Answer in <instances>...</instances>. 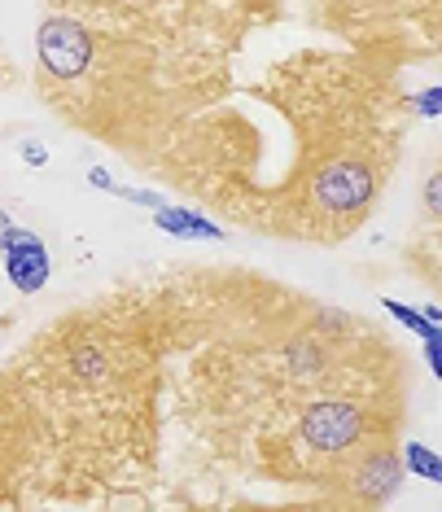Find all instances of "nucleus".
<instances>
[{
    "instance_id": "1",
    "label": "nucleus",
    "mask_w": 442,
    "mask_h": 512,
    "mask_svg": "<svg viewBox=\"0 0 442 512\" xmlns=\"http://www.w3.org/2000/svg\"><path fill=\"white\" fill-rule=\"evenodd\" d=\"M36 53L53 79H79L92 66V36L79 18L49 14L36 31Z\"/></svg>"
},
{
    "instance_id": "2",
    "label": "nucleus",
    "mask_w": 442,
    "mask_h": 512,
    "mask_svg": "<svg viewBox=\"0 0 442 512\" xmlns=\"http://www.w3.org/2000/svg\"><path fill=\"white\" fill-rule=\"evenodd\" d=\"M311 197L333 215H355L377 197V176L368 171V162H333L316 176V189Z\"/></svg>"
},
{
    "instance_id": "3",
    "label": "nucleus",
    "mask_w": 442,
    "mask_h": 512,
    "mask_svg": "<svg viewBox=\"0 0 442 512\" xmlns=\"http://www.w3.org/2000/svg\"><path fill=\"white\" fill-rule=\"evenodd\" d=\"M0 254H5L9 285H14L18 294H40V289L49 285V272H53L49 250H44V241L31 228L9 224V232L0 237Z\"/></svg>"
},
{
    "instance_id": "4",
    "label": "nucleus",
    "mask_w": 442,
    "mask_h": 512,
    "mask_svg": "<svg viewBox=\"0 0 442 512\" xmlns=\"http://www.w3.org/2000/svg\"><path fill=\"white\" fill-rule=\"evenodd\" d=\"M359 434H364V416L351 403H316L302 416V438H307V447L324 451V456L346 451Z\"/></svg>"
},
{
    "instance_id": "5",
    "label": "nucleus",
    "mask_w": 442,
    "mask_h": 512,
    "mask_svg": "<svg viewBox=\"0 0 442 512\" xmlns=\"http://www.w3.org/2000/svg\"><path fill=\"white\" fill-rule=\"evenodd\" d=\"M154 224L158 232H167V237H180V241H224V228L211 224L206 215L189 211V206H158L154 211Z\"/></svg>"
},
{
    "instance_id": "6",
    "label": "nucleus",
    "mask_w": 442,
    "mask_h": 512,
    "mask_svg": "<svg viewBox=\"0 0 442 512\" xmlns=\"http://www.w3.org/2000/svg\"><path fill=\"white\" fill-rule=\"evenodd\" d=\"M399 482H403V464H399V456H386V451H377V456H368V460H364L359 486H364V495L372 499V504L390 499L394 491H399Z\"/></svg>"
},
{
    "instance_id": "7",
    "label": "nucleus",
    "mask_w": 442,
    "mask_h": 512,
    "mask_svg": "<svg viewBox=\"0 0 442 512\" xmlns=\"http://www.w3.org/2000/svg\"><path fill=\"white\" fill-rule=\"evenodd\" d=\"M399 464L407 473H416L421 482H442V460H438V451L434 447H425V442H403V456Z\"/></svg>"
},
{
    "instance_id": "8",
    "label": "nucleus",
    "mask_w": 442,
    "mask_h": 512,
    "mask_svg": "<svg viewBox=\"0 0 442 512\" xmlns=\"http://www.w3.org/2000/svg\"><path fill=\"white\" fill-rule=\"evenodd\" d=\"M381 307H386V311H390V316H394V320H399V324H403V329H407V333H416V337H421V342H442V324H429V320L421 316V311L403 307V302H399V298H381Z\"/></svg>"
},
{
    "instance_id": "9",
    "label": "nucleus",
    "mask_w": 442,
    "mask_h": 512,
    "mask_svg": "<svg viewBox=\"0 0 442 512\" xmlns=\"http://www.w3.org/2000/svg\"><path fill=\"white\" fill-rule=\"evenodd\" d=\"M75 377H84V381H101V377H110L106 355H101L92 342H84V346L75 351Z\"/></svg>"
},
{
    "instance_id": "10",
    "label": "nucleus",
    "mask_w": 442,
    "mask_h": 512,
    "mask_svg": "<svg viewBox=\"0 0 442 512\" xmlns=\"http://www.w3.org/2000/svg\"><path fill=\"white\" fill-rule=\"evenodd\" d=\"M289 364H294V372H302V377H316L320 372V346L316 342H294V351H289Z\"/></svg>"
},
{
    "instance_id": "11",
    "label": "nucleus",
    "mask_w": 442,
    "mask_h": 512,
    "mask_svg": "<svg viewBox=\"0 0 442 512\" xmlns=\"http://www.w3.org/2000/svg\"><path fill=\"white\" fill-rule=\"evenodd\" d=\"M110 193L123 197V202H132V206H145V211H158V206H162V193H154V189H132V184H119V180H114Z\"/></svg>"
},
{
    "instance_id": "12",
    "label": "nucleus",
    "mask_w": 442,
    "mask_h": 512,
    "mask_svg": "<svg viewBox=\"0 0 442 512\" xmlns=\"http://www.w3.org/2000/svg\"><path fill=\"white\" fill-rule=\"evenodd\" d=\"M412 106H416V114H421V119H442V88L434 84V88L416 92Z\"/></svg>"
},
{
    "instance_id": "13",
    "label": "nucleus",
    "mask_w": 442,
    "mask_h": 512,
    "mask_svg": "<svg viewBox=\"0 0 442 512\" xmlns=\"http://www.w3.org/2000/svg\"><path fill=\"white\" fill-rule=\"evenodd\" d=\"M425 211L442 215V171H434V176L425 180Z\"/></svg>"
},
{
    "instance_id": "14",
    "label": "nucleus",
    "mask_w": 442,
    "mask_h": 512,
    "mask_svg": "<svg viewBox=\"0 0 442 512\" xmlns=\"http://www.w3.org/2000/svg\"><path fill=\"white\" fill-rule=\"evenodd\" d=\"M22 162H27V167H44V162H49V149L40 141H22Z\"/></svg>"
},
{
    "instance_id": "15",
    "label": "nucleus",
    "mask_w": 442,
    "mask_h": 512,
    "mask_svg": "<svg viewBox=\"0 0 442 512\" xmlns=\"http://www.w3.org/2000/svg\"><path fill=\"white\" fill-rule=\"evenodd\" d=\"M88 184H92V189H114V176H110V171L106 167H88Z\"/></svg>"
},
{
    "instance_id": "16",
    "label": "nucleus",
    "mask_w": 442,
    "mask_h": 512,
    "mask_svg": "<svg viewBox=\"0 0 442 512\" xmlns=\"http://www.w3.org/2000/svg\"><path fill=\"white\" fill-rule=\"evenodd\" d=\"M425 359H429V372L442 377V342H425Z\"/></svg>"
},
{
    "instance_id": "17",
    "label": "nucleus",
    "mask_w": 442,
    "mask_h": 512,
    "mask_svg": "<svg viewBox=\"0 0 442 512\" xmlns=\"http://www.w3.org/2000/svg\"><path fill=\"white\" fill-rule=\"evenodd\" d=\"M421 316H425L429 324H442V311H438V307H425V311H421Z\"/></svg>"
},
{
    "instance_id": "18",
    "label": "nucleus",
    "mask_w": 442,
    "mask_h": 512,
    "mask_svg": "<svg viewBox=\"0 0 442 512\" xmlns=\"http://www.w3.org/2000/svg\"><path fill=\"white\" fill-rule=\"evenodd\" d=\"M9 224H14V219H9L5 211H0V237H5V232H9Z\"/></svg>"
}]
</instances>
